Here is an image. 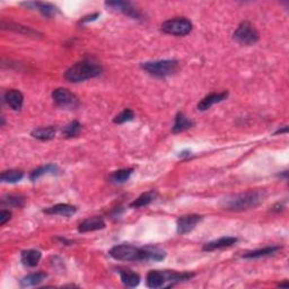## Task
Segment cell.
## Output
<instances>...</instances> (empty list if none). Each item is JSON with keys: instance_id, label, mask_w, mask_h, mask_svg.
<instances>
[{"instance_id": "27", "label": "cell", "mask_w": 289, "mask_h": 289, "mask_svg": "<svg viewBox=\"0 0 289 289\" xmlns=\"http://www.w3.org/2000/svg\"><path fill=\"white\" fill-rule=\"evenodd\" d=\"M24 178V173L18 170H9L2 172L0 175V180L6 183H16L19 182Z\"/></svg>"}, {"instance_id": "4", "label": "cell", "mask_w": 289, "mask_h": 289, "mask_svg": "<svg viewBox=\"0 0 289 289\" xmlns=\"http://www.w3.org/2000/svg\"><path fill=\"white\" fill-rule=\"evenodd\" d=\"M108 254L118 261H146L144 248H136L130 244L115 245L110 250Z\"/></svg>"}, {"instance_id": "9", "label": "cell", "mask_w": 289, "mask_h": 289, "mask_svg": "<svg viewBox=\"0 0 289 289\" xmlns=\"http://www.w3.org/2000/svg\"><path fill=\"white\" fill-rule=\"evenodd\" d=\"M105 5L108 7H111L112 9H115V10H119V12H121L125 14V15L131 17L133 19H140L142 18V14L138 9L136 8V7L132 6L131 2L129 1H107L105 2Z\"/></svg>"}, {"instance_id": "19", "label": "cell", "mask_w": 289, "mask_h": 289, "mask_svg": "<svg viewBox=\"0 0 289 289\" xmlns=\"http://www.w3.org/2000/svg\"><path fill=\"white\" fill-rule=\"evenodd\" d=\"M1 27L3 30L14 31V32H17V33L25 34V35H27V36H36V35H41L37 31L32 30L31 27H26V26L20 25V24L12 23V22H6L5 19H2Z\"/></svg>"}, {"instance_id": "22", "label": "cell", "mask_w": 289, "mask_h": 289, "mask_svg": "<svg viewBox=\"0 0 289 289\" xmlns=\"http://www.w3.org/2000/svg\"><path fill=\"white\" fill-rule=\"evenodd\" d=\"M120 277H121L122 283L126 285V287H136L138 286L140 283V276L138 273L133 272V271L129 269H120L119 270Z\"/></svg>"}, {"instance_id": "2", "label": "cell", "mask_w": 289, "mask_h": 289, "mask_svg": "<svg viewBox=\"0 0 289 289\" xmlns=\"http://www.w3.org/2000/svg\"><path fill=\"white\" fill-rule=\"evenodd\" d=\"M103 68L93 60H82L76 62L65 72V78L72 83H82L87 79L100 76Z\"/></svg>"}, {"instance_id": "16", "label": "cell", "mask_w": 289, "mask_h": 289, "mask_svg": "<svg viewBox=\"0 0 289 289\" xmlns=\"http://www.w3.org/2000/svg\"><path fill=\"white\" fill-rule=\"evenodd\" d=\"M165 283H166V280H165V276H164L163 271L151 270L147 273L146 284L149 288L163 287Z\"/></svg>"}, {"instance_id": "18", "label": "cell", "mask_w": 289, "mask_h": 289, "mask_svg": "<svg viewBox=\"0 0 289 289\" xmlns=\"http://www.w3.org/2000/svg\"><path fill=\"white\" fill-rule=\"evenodd\" d=\"M281 250V246L278 245H272V246H267V248L254 250V251L246 252L245 254H243V258L244 259H258V258H263V256H269L272 255L274 253Z\"/></svg>"}, {"instance_id": "29", "label": "cell", "mask_w": 289, "mask_h": 289, "mask_svg": "<svg viewBox=\"0 0 289 289\" xmlns=\"http://www.w3.org/2000/svg\"><path fill=\"white\" fill-rule=\"evenodd\" d=\"M25 203V198L23 196H6L2 198V204L7 207L20 208Z\"/></svg>"}, {"instance_id": "14", "label": "cell", "mask_w": 289, "mask_h": 289, "mask_svg": "<svg viewBox=\"0 0 289 289\" xmlns=\"http://www.w3.org/2000/svg\"><path fill=\"white\" fill-rule=\"evenodd\" d=\"M103 228H105V221L102 219L101 217H91V218H87V219L84 220L83 223L79 224L78 231L80 233H87V232L103 230Z\"/></svg>"}, {"instance_id": "23", "label": "cell", "mask_w": 289, "mask_h": 289, "mask_svg": "<svg viewBox=\"0 0 289 289\" xmlns=\"http://www.w3.org/2000/svg\"><path fill=\"white\" fill-rule=\"evenodd\" d=\"M59 172V167L55 164H48L44 165V166H41L36 168V170L32 171L30 174V180L31 181H36L37 179H40L41 176L45 174H57Z\"/></svg>"}, {"instance_id": "34", "label": "cell", "mask_w": 289, "mask_h": 289, "mask_svg": "<svg viewBox=\"0 0 289 289\" xmlns=\"http://www.w3.org/2000/svg\"><path fill=\"white\" fill-rule=\"evenodd\" d=\"M181 155H180V156L181 157H183V156H190V155H191V151L190 150H185V151H182V153H180Z\"/></svg>"}, {"instance_id": "1", "label": "cell", "mask_w": 289, "mask_h": 289, "mask_svg": "<svg viewBox=\"0 0 289 289\" xmlns=\"http://www.w3.org/2000/svg\"><path fill=\"white\" fill-rule=\"evenodd\" d=\"M267 198L264 190H249V191L228 196L220 201V206L226 210L244 211L260 206Z\"/></svg>"}, {"instance_id": "20", "label": "cell", "mask_w": 289, "mask_h": 289, "mask_svg": "<svg viewBox=\"0 0 289 289\" xmlns=\"http://www.w3.org/2000/svg\"><path fill=\"white\" fill-rule=\"evenodd\" d=\"M55 132H57V128L54 126H42V128H37L32 131V137L35 139L42 140V142H48L54 138Z\"/></svg>"}, {"instance_id": "10", "label": "cell", "mask_w": 289, "mask_h": 289, "mask_svg": "<svg viewBox=\"0 0 289 289\" xmlns=\"http://www.w3.org/2000/svg\"><path fill=\"white\" fill-rule=\"evenodd\" d=\"M227 97H228V91L227 90L220 91V93L209 94V95H208V96L202 98V100L199 102L198 110L199 111H207V110H209V108L211 107H213L214 104L220 103V102H223V101L226 100Z\"/></svg>"}, {"instance_id": "35", "label": "cell", "mask_w": 289, "mask_h": 289, "mask_svg": "<svg viewBox=\"0 0 289 289\" xmlns=\"http://www.w3.org/2000/svg\"><path fill=\"white\" fill-rule=\"evenodd\" d=\"M287 131H288V128H287V126H285L284 129H279L278 131H276V135H277V133H284V132H287Z\"/></svg>"}, {"instance_id": "30", "label": "cell", "mask_w": 289, "mask_h": 289, "mask_svg": "<svg viewBox=\"0 0 289 289\" xmlns=\"http://www.w3.org/2000/svg\"><path fill=\"white\" fill-rule=\"evenodd\" d=\"M132 173H133V168H123V170L115 171L114 173L111 175V180L116 183H123L128 181Z\"/></svg>"}, {"instance_id": "15", "label": "cell", "mask_w": 289, "mask_h": 289, "mask_svg": "<svg viewBox=\"0 0 289 289\" xmlns=\"http://www.w3.org/2000/svg\"><path fill=\"white\" fill-rule=\"evenodd\" d=\"M77 211L76 207L72 206V204H67V203H58L54 204V206L45 208L43 210V213L48 214V215H59V216H66L69 217L73 215Z\"/></svg>"}, {"instance_id": "26", "label": "cell", "mask_w": 289, "mask_h": 289, "mask_svg": "<svg viewBox=\"0 0 289 289\" xmlns=\"http://www.w3.org/2000/svg\"><path fill=\"white\" fill-rule=\"evenodd\" d=\"M144 251H146V261L157 262V261L164 260L166 256L165 251L156 248V246H147V248H144Z\"/></svg>"}, {"instance_id": "32", "label": "cell", "mask_w": 289, "mask_h": 289, "mask_svg": "<svg viewBox=\"0 0 289 289\" xmlns=\"http://www.w3.org/2000/svg\"><path fill=\"white\" fill-rule=\"evenodd\" d=\"M12 217V213L8 210H1L0 211V225H5L7 221Z\"/></svg>"}, {"instance_id": "8", "label": "cell", "mask_w": 289, "mask_h": 289, "mask_svg": "<svg viewBox=\"0 0 289 289\" xmlns=\"http://www.w3.org/2000/svg\"><path fill=\"white\" fill-rule=\"evenodd\" d=\"M202 220V216L200 215H188V216H182L178 219V233L180 235L188 234V233L195 230V227Z\"/></svg>"}, {"instance_id": "6", "label": "cell", "mask_w": 289, "mask_h": 289, "mask_svg": "<svg viewBox=\"0 0 289 289\" xmlns=\"http://www.w3.org/2000/svg\"><path fill=\"white\" fill-rule=\"evenodd\" d=\"M52 98L55 105L63 110H76L79 107V100L67 88H57L52 91Z\"/></svg>"}, {"instance_id": "7", "label": "cell", "mask_w": 289, "mask_h": 289, "mask_svg": "<svg viewBox=\"0 0 289 289\" xmlns=\"http://www.w3.org/2000/svg\"><path fill=\"white\" fill-rule=\"evenodd\" d=\"M233 37L239 44L253 45L259 41V33L251 23L243 22L239 24L237 30L234 32Z\"/></svg>"}, {"instance_id": "3", "label": "cell", "mask_w": 289, "mask_h": 289, "mask_svg": "<svg viewBox=\"0 0 289 289\" xmlns=\"http://www.w3.org/2000/svg\"><path fill=\"white\" fill-rule=\"evenodd\" d=\"M179 61L175 59L156 60V61L143 62L140 67L149 75L155 77H166L174 73L178 69Z\"/></svg>"}, {"instance_id": "21", "label": "cell", "mask_w": 289, "mask_h": 289, "mask_svg": "<svg viewBox=\"0 0 289 289\" xmlns=\"http://www.w3.org/2000/svg\"><path fill=\"white\" fill-rule=\"evenodd\" d=\"M192 126H193V122L191 120L188 119V116H186L184 113L179 112L175 116V122H174L173 128H172V131L174 133L183 132L185 131V130L192 128Z\"/></svg>"}, {"instance_id": "17", "label": "cell", "mask_w": 289, "mask_h": 289, "mask_svg": "<svg viewBox=\"0 0 289 289\" xmlns=\"http://www.w3.org/2000/svg\"><path fill=\"white\" fill-rule=\"evenodd\" d=\"M41 256V252L37 251V250H26L20 254V261L25 267L33 268L36 267L37 263L40 262Z\"/></svg>"}, {"instance_id": "11", "label": "cell", "mask_w": 289, "mask_h": 289, "mask_svg": "<svg viewBox=\"0 0 289 289\" xmlns=\"http://www.w3.org/2000/svg\"><path fill=\"white\" fill-rule=\"evenodd\" d=\"M5 102L14 111H19L23 107L24 96L18 90H9L5 93Z\"/></svg>"}, {"instance_id": "24", "label": "cell", "mask_w": 289, "mask_h": 289, "mask_svg": "<svg viewBox=\"0 0 289 289\" xmlns=\"http://www.w3.org/2000/svg\"><path fill=\"white\" fill-rule=\"evenodd\" d=\"M157 193L155 190H150V191H147L143 193L142 196L138 197L135 201H132L130 203V207L131 208H140V207H144V206H148L153 200L156 198Z\"/></svg>"}, {"instance_id": "33", "label": "cell", "mask_w": 289, "mask_h": 289, "mask_svg": "<svg viewBox=\"0 0 289 289\" xmlns=\"http://www.w3.org/2000/svg\"><path fill=\"white\" fill-rule=\"evenodd\" d=\"M100 16V14L98 13H96V14H93V15H90V16H86V17H84V18L80 20V24H84V23H88V22H93V20H95L97 18V17Z\"/></svg>"}, {"instance_id": "31", "label": "cell", "mask_w": 289, "mask_h": 289, "mask_svg": "<svg viewBox=\"0 0 289 289\" xmlns=\"http://www.w3.org/2000/svg\"><path fill=\"white\" fill-rule=\"evenodd\" d=\"M135 118V113H133L132 110L130 108H125L121 113H119L113 119V122L116 123V125H122V123H126L128 121H131Z\"/></svg>"}, {"instance_id": "5", "label": "cell", "mask_w": 289, "mask_h": 289, "mask_svg": "<svg viewBox=\"0 0 289 289\" xmlns=\"http://www.w3.org/2000/svg\"><path fill=\"white\" fill-rule=\"evenodd\" d=\"M162 31L175 36H184L192 31V23L185 17H176L162 24Z\"/></svg>"}, {"instance_id": "28", "label": "cell", "mask_w": 289, "mask_h": 289, "mask_svg": "<svg viewBox=\"0 0 289 289\" xmlns=\"http://www.w3.org/2000/svg\"><path fill=\"white\" fill-rule=\"evenodd\" d=\"M82 130V125L78 121H72L67 125L62 130L63 136L67 137V138H72V137L78 136V133Z\"/></svg>"}, {"instance_id": "12", "label": "cell", "mask_w": 289, "mask_h": 289, "mask_svg": "<svg viewBox=\"0 0 289 289\" xmlns=\"http://www.w3.org/2000/svg\"><path fill=\"white\" fill-rule=\"evenodd\" d=\"M22 6H25L27 8L37 9L42 15L45 17H52L58 13V8L54 5L49 2H40V1H31V2H22Z\"/></svg>"}, {"instance_id": "13", "label": "cell", "mask_w": 289, "mask_h": 289, "mask_svg": "<svg viewBox=\"0 0 289 289\" xmlns=\"http://www.w3.org/2000/svg\"><path fill=\"white\" fill-rule=\"evenodd\" d=\"M238 239L236 237H233V236H227V237H221L218 239H215V241L208 242L203 245L202 250L203 251H215V250H219L224 248H228V246H232L237 243Z\"/></svg>"}, {"instance_id": "36", "label": "cell", "mask_w": 289, "mask_h": 289, "mask_svg": "<svg viewBox=\"0 0 289 289\" xmlns=\"http://www.w3.org/2000/svg\"><path fill=\"white\" fill-rule=\"evenodd\" d=\"M278 286H279V287H288L289 284H288V281H285V283H281V284L278 285Z\"/></svg>"}, {"instance_id": "25", "label": "cell", "mask_w": 289, "mask_h": 289, "mask_svg": "<svg viewBox=\"0 0 289 289\" xmlns=\"http://www.w3.org/2000/svg\"><path fill=\"white\" fill-rule=\"evenodd\" d=\"M45 278H47V273H44V272L31 273V274H29V276L24 277L23 279L20 280V286L22 287L35 286V285H38L43 280H45Z\"/></svg>"}]
</instances>
